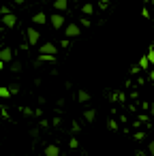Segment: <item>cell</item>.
Wrapping results in <instances>:
<instances>
[{
  "instance_id": "cell-7",
  "label": "cell",
  "mask_w": 154,
  "mask_h": 156,
  "mask_svg": "<svg viewBox=\"0 0 154 156\" xmlns=\"http://www.w3.org/2000/svg\"><path fill=\"white\" fill-rule=\"evenodd\" d=\"M45 156H60V147L58 145H47L45 147Z\"/></svg>"
},
{
  "instance_id": "cell-9",
  "label": "cell",
  "mask_w": 154,
  "mask_h": 156,
  "mask_svg": "<svg viewBox=\"0 0 154 156\" xmlns=\"http://www.w3.org/2000/svg\"><path fill=\"white\" fill-rule=\"evenodd\" d=\"M88 98H90V94H88L86 90H79V92H77V101H79V103H88Z\"/></svg>"
},
{
  "instance_id": "cell-18",
  "label": "cell",
  "mask_w": 154,
  "mask_h": 156,
  "mask_svg": "<svg viewBox=\"0 0 154 156\" xmlns=\"http://www.w3.org/2000/svg\"><path fill=\"white\" fill-rule=\"evenodd\" d=\"M150 113H152V115H154V105H152V107H150Z\"/></svg>"
},
{
  "instance_id": "cell-19",
  "label": "cell",
  "mask_w": 154,
  "mask_h": 156,
  "mask_svg": "<svg viewBox=\"0 0 154 156\" xmlns=\"http://www.w3.org/2000/svg\"><path fill=\"white\" fill-rule=\"evenodd\" d=\"M152 2H154V0H152Z\"/></svg>"
},
{
  "instance_id": "cell-14",
  "label": "cell",
  "mask_w": 154,
  "mask_h": 156,
  "mask_svg": "<svg viewBox=\"0 0 154 156\" xmlns=\"http://www.w3.org/2000/svg\"><path fill=\"white\" fill-rule=\"evenodd\" d=\"M145 58H148V62H150V64H154V49H150Z\"/></svg>"
},
{
  "instance_id": "cell-1",
  "label": "cell",
  "mask_w": 154,
  "mask_h": 156,
  "mask_svg": "<svg viewBox=\"0 0 154 156\" xmlns=\"http://www.w3.org/2000/svg\"><path fill=\"white\" fill-rule=\"evenodd\" d=\"M39 54H41L43 58H52V56L56 54V45H54V43H43V45L39 47Z\"/></svg>"
},
{
  "instance_id": "cell-12",
  "label": "cell",
  "mask_w": 154,
  "mask_h": 156,
  "mask_svg": "<svg viewBox=\"0 0 154 156\" xmlns=\"http://www.w3.org/2000/svg\"><path fill=\"white\" fill-rule=\"evenodd\" d=\"M139 66H141V69H148V66H150V62H148V58H145V56L139 60Z\"/></svg>"
},
{
  "instance_id": "cell-10",
  "label": "cell",
  "mask_w": 154,
  "mask_h": 156,
  "mask_svg": "<svg viewBox=\"0 0 154 156\" xmlns=\"http://www.w3.org/2000/svg\"><path fill=\"white\" fill-rule=\"evenodd\" d=\"M84 118H86V122L90 124V122H94V118H96V111H94V109H88V111L84 113Z\"/></svg>"
},
{
  "instance_id": "cell-3",
  "label": "cell",
  "mask_w": 154,
  "mask_h": 156,
  "mask_svg": "<svg viewBox=\"0 0 154 156\" xmlns=\"http://www.w3.org/2000/svg\"><path fill=\"white\" fill-rule=\"evenodd\" d=\"M2 24H5L7 28H15V24H17V17H15L13 13H7V15H2Z\"/></svg>"
},
{
  "instance_id": "cell-4",
  "label": "cell",
  "mask_w": 154,
  "mask_h": 156,
  "mask_svg": "<svg viewBox=\"0 0 154 156\" xmlns=\"http://www.w3.org/2000/svg\"><path fill=\"white\" fill-rule=\"evenodd\" d=\"M26 37H28V45H37V41H39L41 34H39L34 28H28V30H26Z\"/></svg>"
},
{
  "instance_id": "cell-11",
  "label": "cell",
  "mask_w": 154,
  "mask_h": 156,
  "mask_svg": "<svg viewBox=\"0 0 154 156\" xmlns=\"http://www.w3.org/2000/svg\"><path fill=\"white\" fill-rule=\"evenodd\" d=\"M54 7H56L58 11H64V9L69 7V0H56V2H54Z\"/></svg>"
},
{
  "instance_id": "cell-5",
  "label": "cell",
  "mask_w": 154,
  "mask_h": 156,
  "mask_svg": "<svg viewBox=\"0 0 154 156\" xmlns=\"http://www.w3.org/2000/svg\"><path fill=\"white\" fill-rule=\"evenodd\" d=\"M13 60V51L9 47H2L0 49V62H11Z\"/></svg>"
},
{
  "instance_id": "cell-6",
  "label": "cell",
  "mask_w": 154,
  "mask_h": 156,
  "mask_svg": "<svg viewBox=\"0 0 154 156\" xmlns=\"http://www.w3.org/2000/svg\"><path fill=\"white\" fill-rule=\"evenodd\" d=\"M49 20H52V26H54V28H62V26H64V17H62L60 13H54Z\"/></svg>"
},
{
  "instance_id": "cell-8",
  "label": "cell",
  "mask_w": 154,
  "mask_h": 156,
  "mask_svg": "<svg viewBox=\"0 0 154 156\" xmlns=\"http://www.w3.org/2000/svg\"><path fill=\"white\" fill-rule=\"evenodd\" d=\"M32 22H34V24H45V22H47V15H45V13H37V15L32 17Z\"/></svg>"
},
{
  "instance_id": "cell-2",
  "label": "cell",
  "mask_w": 154,
  "mask_h": 156,
  "mask_svg": "<svg viewBox=\"0 0 154 156\" xmlns=\"http://www.w3.org/2000/svg\"><path fill=\"white\" fill-rule=\"evenodd\" d=\"M64 34L71 37V39H75V37L81 34V28H79L77 24H69V26H64Z\"/></svg>"
},
{
  "instance_id": "cell-15",
  "label": "cell",
  "mask_w": 154,
  "mask_h": 156,
  "mask_svg": "<svg viewBox=\"0 0 154 156\" xmlns=\"http://www.w3.org/2000/svg\"><path fill=\"white\" fill-rule=\"evenodd\" d=\"M148 152H150V154H152V156H154V139H152V141H150V145H148Z\"/></svg>"
},
{
  "instance_id": "cell-17",
  "label": "cell",
  "mask_w": 154,
  "mask_h": 156,
  "mask_svg": "<svg viewBox=\"0 0 154 156\" xmlns=\"http://www.w3.org/2000/svg\"><path fill=\"white\" fill-rule=\"evenodd\" d=\"M13 2H15V5H24V2H26V0H13Z\"/></svg>"
},
{
  "instance_id": "cell-13",
  "label": "cell",
  "mask_w": 154,
  "mask_h": 156,
  "mask_svg": "<svg viewBox=\"0 0 154 156\" xmlns=\"http://www.w3.org/2000/svg\"><path fill=\"white\" fill-rule=\"evenodd\" d=\"M92 11H94V7H92V5H84V13H86V15H90Z\"/></svg>"
},
{
  "instance_id": "cell-16",
  "label": "cell",
  "mask_w": 154,
  "mask_h": 156,
  "mask_svg": "<svg viewBox=\"0 0 154 156\" xmlns=\"http://www.w3.org/2000/svg\"><path fill=\"white\" fill-rule=\"evenodd\" d=\"M0 66H2V62H0ZM0 94H2V96H9L11 92H9V90H5V88H0Z\"/></svg>"
}]
</instances>
